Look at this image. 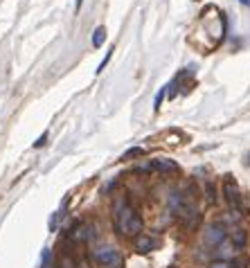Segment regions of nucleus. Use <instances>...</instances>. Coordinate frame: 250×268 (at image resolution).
I'll return each instance as SVG.
<instances>
[{"instance_id": "f257e3e1", "label": "nucleus", "mask_w": 250, "mask_h": 268, "mask_svg": "<svg viewBox=\"0 0 250 268\" xmlns=\"http://www.w3.org/2000/svg\"><path fill=\"white\" fill-rule=\"evenodd\" d=\"M115 230L122 236H133V239L142 232V216L126 200H118L115 205Z\"/></svg>"}, {"instance_id": "f03ea898", "label": "nucleus", "mask_w": 250, "mask_h": 268, "mask_svg": "<svg viewBox=\"0 0 250 268\" xmlns=\"http://www.w3.org/2000/svg\"><path fill=\"white\" fill-rule=\"evenodd\" d=\"M90 254H92V259L104 268H120L122 266V254H120V250L115 248V246H97Z\"/></svg>"}, {"instance_id": "7ed1b4c3", "label": "nucleus", "mask_w": 250, "mask_h": 268, "mask_svg": "<svg viewBox=\"0 0 250 268\" xmlns=\"http://www.w3.org/2000/svg\"><path fill=\"white\" fill-rule=\"evenodd\" d=\"M228 239V228L223 226L221 221L216 223H208L203 228V244L205 248H218L223 241Z\"/></svg>"}, {"instance_id": "20e7f679", "label": "nucleus", "mask_w": 250, "mask_h": 268, "mask_svg": "<svg viewBox=\"0 0 250 268\" xmlns=\"http://www.w3.org/2000/svg\"><path fill=\"white\" fill-rule=\"evenodd\" d=\"M68 236L72 241H92L97 236V232H95V226H90V223H77L68 232Z\"/></svg>"}, {"instance_id": "39448f33", "label": "nucleus", "mask_w": 250, "mask_h": 268, "mask_svg": "<svg viewBox=\"0 0 250 268\" xmlns=\"http://www.w3.org/2000/svg\"><path fill=\"white\" fill-rule=\"evenodd\" d=\"M223 196H226L230 208H239L241 205V192H239V187L234 185V180H230V178L223 182Z\"/></svg>"}, {"instance_id": "423d86ee", "label": "nucleus", "mask_w": 250, "mask_h": 268, "mask_svg": "<svg viewBox=\"0 0 250 268\" xmlns=\"http://www.w3.org/2000/svg\"><path fill=\"white\" fill-rule=\"evenodd\" d=\"M236 252H239V248H236L232 241L226 239L216 250H214V259H221V262H232V259L236 257Z\"/></svg>"}, {"instance_id": "0eeeda50", "label": "nucleus", "mask_w": 250, "mask_h": 268, "mask_svg": "<svg viewBox=\"0 0 250 268\" xmlns=\"http://www.w3.org/2000/svg\"><path fill=\"white\" fill-rule=\"evenodd\" d=\"M133 246H136L138 252H151V250L158 246V241H156V236L151 234H144V232H140V234L133 239Z\"/></svg>"}, {"instance_id": "6e6552de", "label": "nucleus", "mask_w": 250, "mask_h": 268, "mask_svg": "<svg viewBox=\"0 0 250 268\" xmlns=\"http://www.w3.org/2000/svg\"><path fill=\"white\" fill-rule=\"evenodd\" d=\"M151 169H154V172H160V174H176V172H180V167H178L174 160H169V158H154V160H151Z\"/></svg>"}, {"instance_id": "1a4fd4ad", "label": "nucleus", "mask_w": 250, "mask_h": 268, "mask_svg": "<svg viewBox=\"0 0 250 268\" xmlns=\"http://www.w3.org/2000/svg\"><path fill=\"white\" fill-rule=\"evenodd\" d=\"M228 234H230V241L236 248H246V244H248V230H246V228L234 226L232 230H228Z\"/></svg>"}, {"instance_id": "9d476101", "label": "nucleus", "mask_w": 250, "mask_h": 268, "mask_svg": "<svg viewBox=\"0 0 250 268\" xmlns=\"http://www.w3.org/2000/svg\"><path fill=\"white\" fill-rule=\"evenodd\" d=\"M104 38H106V28H97L95 34H92V46L100 48L102 43H104Z\"/></svg>"}, {"instance_id": "9b49d317", "label": "nucleus", "mask_w": 250, "mask_h": 268, "mask_svg": "<svg viewBox=\"0 0 250 268\" xmlns=\"http://www.w3.org/2000/svg\"><path fill=\"white\" fill-rule=\"evenodd\" d=\"M205 196H208L210 203H216V187H214L212 180L205 182Z\"/></svg>"}, {"instance_id": "f8f14e48", "label": "nucleus", "mask_w": 250, "mask_h": 268, "mask_svg": "<svg viewBox=\"0 0 250 268\" xmlns=\"http://www.w3.org/2000/svg\"><path fill=\"white\" fill-rule=\"evenodd\" d=\"M140 156H144V149L142 146H133V149H128L126 154L122 156V160H131V158H140Z\"/></svg>"}, {"instance_id": "ddd939ff", "label": "nucleus", "mask_w": 250, "mask_h": 268, "mask_svg": "<svg viewBox=\"0 0 250 268\" xmlns=\"http://www.w3.org/2000/svg\"><path fill=\"white\" fill-rule=\"evenodd\" d=\"M56 268H79L77 266V262H74L72 257H68V254H66V257H61V262H59V266Z\"/></svg>"}, {"instance_id": "4468645a", "label": "nucleus", "mask_w": 250, "mask_h": 268, "mask_svg": "<svg viewBox=\"0 0 250 268\" xmlns=\"http://www.w3.org/2000/svg\"><path fill=\"white\" fill-rule=\"evenodd\" d=\"M208 268H232V262H221V259H212Z\"/></svg>"}, {"instance_id": "2eb2a0df", "label": "nucleus", "mask_w": 250, "mask_h": 268, "mask_svg": "<svg viewBox=\"0 0 250 268\" xmlns=\"http://www.w3.org/2000/svg\"><path fill=\"white\" fill-rule=\"evenodd\" d=\"M164 88H167V86H164ZM164 88H160V92L156 95V108H160V104H162V97H164V92H167Z\"/></svg>"}, {"instance_id": "dca6fc26", "label": "nucleus", "mask_w": 250, "mask_h": 268, "mask_svg": "<svg viewBox=\"0 0 250 268\" xmlns=\"http://www.w3.org/2000/svg\"><path fill=\"white\" fill-rule=\"evenodd\" d=\"M46 142H48V133H43V136L38 138L36 142H34V146H36V149H38V146H43V144H46Z\"/></svg>"}, {"instance_id": "f3484780", "label": "nucleus", "mask_w": 250, "mask_h": 268, "mask_svg": "<svg viewBox=\"0 0 250 268\" xmlns=\"http://www.w3.org/2000/svg\"><path fill=\"white\" fill-rule=\"evenodd\" d=\"M239 2H241L244 7H248V5H250V0H239Z\"/></svg>"}, {"instance_id": "a211bd4d", "label": "nucleus", "mask_w": 250, "mask_h": 268, "mask_svg": "<svg viewBox=\"0 0 250 268\" xmlns=\"http://www.w3.org/2000/svg\"><path fill=\"white\" fill-rule=\"evenodd\" d=\"M84 5V0H77V10H79V7H82Z\"/></svg>"}, {"instance_id": "6ab92c4d", "label": "nucleus", "mask_w": 250, "mask_h": 268, "mask_svg": "<svg viewBox=\"0 0 250 268\" xmlns=\"http://www.w3.org/2000/svg\"><path fill=\"white\" fill-rule=\"evenodd\" d=\"M246 162H248V164H250V154H248V156H246Z\"/></svg>"}]
</instances>
